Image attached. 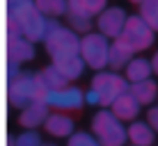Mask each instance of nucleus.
Instances as JSON below:
<instances>
[{
  "label": "nucleus",
  "instance_id": "nucleus-13",
  "mask_svg": "<svg viewBox=\"0 0 158 146\" xmlns=\"http://www.w3.org/2000/svg\"><path fill=\"white\" fill-rule=\"evenodd\" d=\"M44 130L48 135H53V137H71L76 126H73L71 116L60 114V112H51L48 119H46V123H44Z\"/></svg>",
  "mask_w": 158,
  "mask_h": 146
},
{
  "label": "nucleus",
  "instance_id": "nucleus-15",
  "mask_svg": "<svg viewBox=\"0 0 158 146\" xmlns=\"http://www.w3.org/2000/svg\"><path fill=\"white\" fill-rule=\"evenodd\" d=\"M133 55H135L133 50H128V48L124 46L119 39H115V41L110 44V50H108V66H110L112 71L126 69V66H128V62L133 59Z\"/></svg>",
  "mask_w": 158,
  "mask_h": 146
},
{
  "label": "nucleus",
  "instance_id": "nucleus-10",
  "mask_svg": "<svg viewBox=\"0 0 158 146\" xmlns=\"http://www.w3.org/2000/svg\"><path fill=\"white\" fill-rule=\"evenodd\" d=\"M48 114H51V107L46 103H32V105L23 107L19 114V123L25 128V130H37L39 126L46 123Z\"/></svg>",
  "mask_w": 158,
  "mask_h": 146
},
{
  "label": "nucleus",
  "instance_id": "nucleus-30",
  "mask_svg": "<svg viewBox=\"0 0 158 146\" xmlns=\"http://www.w3.org/2000/svg\"><path fill=\"white\" fill-rule=\"evenodd\" d=\"M131 2H135V5H142V2H144V0H131Z\"/></svg>",
  "mask_w": 158,
  "mask_h": 146
},
{
  "label": "nucleus",
  "instance_id": "nucleus-25",
  "mask_svg": "<svg viewBox=\"0 0 158 146\" xmlns=\"http://www.w3.org/2000/svg\"><path fill=\"white\" fill-rule=\"evenodd\" d=\"M16 146H41V137L37 130H25L16 137Z\"/></svg>",
  "mask_w": 158,
  "mask_h": 146
},
{
  "label": "nucleus",
  "instance_id": "nucleus-11",
  "mask_svg": "<svg viewBox=\"0 0 158 146\" xmlns=\"http://www.w3.org/2000/svg\"><path fill=\"white\" fill-rule=\"evenodd\" d=\"M30 59H35V44L32 41H28L25 37L7 41V62L23 64V62H30Z\"/></svg>",
  "mask_w": 158,
  "mask_h": 146
},
{
  "label": "nucleus",
  "instance_id": "nucleus-7",
  "mask_svg": "<svg viewBox=\"0 0 158 146\" xmlns=\"http://www.w3.org/2000/svg\"><path fill=\"white\" fill-rule=\"evenodd\" d=\"M117 39L122 41L128 50L140 53V50H147V48L154 44V30L140 18V14L138 16H128L126 25H124L122 34H119Z\"/></svg>",
  "mask_w": 158,
  "mask_h": 146
},
{
  "label": "nucleus",
  "instance_id": "nucleus-17",
  "mask_svg": "<svg viewBox=\"0 0 158 146\" xmlns=\"http://www.w3.org/2000/svg\"><path fill=\"white\" fill-rule=\"evenodd\" d=\"M154 69H151V62L144 57H133L126 66V80L131 85L133 82H142V80H149Z\"/></svg>",
  "mask_w": 158,
  "mask_h": 146
},
{
  "label": "nucleus",
  "instance_id": "nucleus-14",
  "mask_svg": "<svg viewBox=\"0 0 158 146\" xmlns=\"http://www.w3.org/2000/svg\"><path fill=\"white\" fill-rule=\"evenodd\" d=\"M126 130H128V139H131V144H133V146H154L156 130L149 126V123L133 121Z\"/></svg>",
  "mask_w": 158,
  "mask_h": 146
},
{
  "label": "nucleus",
  "instance_id": "nucleus-16",
  "mask_svg": "<svg viewBox=\"0 0 158 146\" xmlns=\"http://www.w3.org/2000/svg\"><path fill=\"white\" fill-rule=\"evenodd\" d=\"M128 91L133 94V98L140 103V105H151L158 98V85L154 80H142V82H133L128 87Z\"/></svg>",
  "mask_w": 158,
  "mask_h": 146
},
{
  "label": "nucleus",
  "instance_id": "nucleus-31",
  "mask_svg": "<svg viewBox=\"0 0 158 146\" xmlns=\"http://www.w3.org/2000/svg\"><path fill=\"white\" fill-rule=\"evenodd\" d=\"M41 146H55V144H41Z\"/></svg>",
  "mask_w": 158,
  "mask_h": 146
},
{
  "label": "nucleus",
  "instance_id": "nucleus-12",
  "mask_svg": "<svg viewBox=\"0 0 158 146\" xmlns=\"http://www.w3.org/2000/svg\"><path fill=\"white\" fill-rule=\"evenodd\" d=\"M140 107H142V105L133 98V94L126 91L124 96H119V98L112 103L110 112L119 119V121H135V116L140 114Z\"/></svg>",
  "mask_w": 158,
  "mask_h": 146
},
{
  "label": "nucleus",
  "instance_id": "nucleus-29",
  "mask_svg": "<svg viewBox=\"0 0 158 146\" xmlns=\"http://www.w3.org/2000/svg\"><path fill=\"white\" fill-rule=\"evenodd\" d=\"M7 146H16V137H9L7 139Z\"/></svg>",
  "mask_w": 158,
  "mask_h": 146
},
{
  "label": "nucleus",
  "instance_id": "nucleus-23",
  "mask_svg": "<svg viewBox=\"0 0 158 146\" xmlns=\"http://www.w3.org/2000/svg\"><path fill=\"white\" fill-rule=\"evenodd\" d=\"M67 18H69V28H71L76 34L78 32H89V28H92V23L94 21L89 18V16H80V14H71V12H67Z\"/></svg>",
  "mask_w": 158,
  "mask_h": 146
},
{
  "label": "nucleus",
  "instance_id": "nucleus-18",
  "mask_svg": "<svg viewBox=\"0 0 158 146\" xmlns=\"http://www.w3.org/2000/svg\"><path fill=\"white\" fill-rule=\"evenodd\" d=\"M106 5H108V0H69L67 12L94 18V16H99L103 9H106Z\"/></svg>",
  "mask_w": 158,
  "mask_h": 146
},
{
  "label": "nucleus",
  "instance_id": "nucleus-1",
  "mask_svg": "<svg viewBox=\"0 0 158 146\" xmlns=\"http://www.w3.org/2000/svg\"><path fill=\"white\" fill-rule=\"evenodd\" d=\"M128 80L117 71H99L92 78V87L85 94V103L89 105H101V107H112L119 96H124L128 91Z\"/></svg>",
  "mask_w": 158,
  "mask_h": 146
},
{
  "label": "nucleus",
  "instance_id": "nucleus-24",
  "mask_svg": "<svg viewBox=\"0 0 158 146\" xmlns=\"http://www.w3.org/2000/svg\"><path fill=\"white\" fill-rule=\"evenodd\" d=\"M67 146H101V144H99V139H96L94 135H89V132H73L71 137H69Z\"/></svg>",
  "mask_w": 158,
  "mask_h": 146
},
{
  "label": "nucleus",
  "instance_id": "nucleus-21",
  "mask_svg": "<svg viewBox=\"0 0 158 146\" xmlns=\"http://www.w3.org/2000/svg\"><path fill=\"white\" fill-rule=\"evenodd\" d=\"M35 7L46 16V18H57V16L67 14L69 0H35Z\"/></svg>",
  "mask_w": 158,
  "mask_h": 146
},
{
  "label": "nucleus",
  "instance_id": "nucleus-4",
  "mask_svg": "<svg viewBox=\"0 0 158 146\" xmlns=\"http://www.w3.org/2000/svg\"><path fill=\"white\" fill-rule=\"evenodd\" d=\"M9 16H14V21L19 23V30L21 34L25 37L28 41L37 44V41H44L46 39V32H48V21L39 9L35 7V0H25L23 5L14 9H7Z\"/></svg>",
  "mask_w": 158,
  "mask_h": 146
},
{
  "label": "nucleus",
  "instance_id": "nucleus-27",
  "mask_svg": "<svg viewBox=\"0 0 158 146\" xmlns=\"http://www.w3.org/2000/svg\"><path fill=\"white\" fill-rule=\"evenodd\" d=\"M19 75H21V71H19V64L7 62V78H9V82H12V80H16Z\"/></svg>",
  "mask_w": 158,
  "mask_h": 146
},
{
  "label": "nucleus",
  "instance_id": "nucleus-6",
  "mask_svg": "<svg viewBox=\"0 0 158 146\" xmlns=\"http://www.w3.org/2000/svg\"><path fill=\"white\" fill-rule=\"evenodd\" d=\"M108 50H110V44H108V37H103L101 32H87V34L80 37V57H83L85 66L89 69H101L108 66Z\"/></svg>",
  "mask_w": 158,
  "mask_h": 146
},
{
  "label": "nucleus",
  "instance_id": "nucleus-9",
  "mask_svg": "<svg viewBox=\"0 0 158 146\" xmlns=\"http://www.w3.org/2000/svg\"><path fill=\"white\" fill-rule=\"evenodd\" d=\"M46 105L53 110H80L85 105V94L78 87H64L60 91H51Z\"/></svg>",
  "mask_w": 158,
  "mask_h": 146
},
{
  "label": "nucleus",
  "instance_id": "nucleus-20",
  "mask_svg": "<svg viewBox=\"0 0 158 146\" xmlns=\"http://www.w3.org/2000/svg\"><path fill=\"white\" fill-rule=\"evenodd\" d=\"M37 75H39V80L44 82V87H46L48 91H60V89L69 87V80L64 78L53 64H51V66H46V69H41Z\"/></svg>",
  "mask_w": 158,
  "mask_h": 146
},
{
  "label": "nucleus",
  "instance_id": "nucleus-26",
  "mask_svg": "<svg viewBox=\"0 0 158 146\" xmlns=\"http://www.w3.org/2000/svg\"><path fill=\"white\" fill-rule=\"evenodd\" d=\"M147 123L158 132V107H149V112H147Z\"/></svg>",
  "mask_w": 158,
  "mask_h": 146
},
{
  "label": "nucleus",
  "instance_id": "nucleus-19",
  "mask_svg": "<svg viewBox=\"0 0 158 146\" xmlns=\"http://www.w3.org/2000/svg\"><path fill=\"white\" fill-rule=\"evenodd\" d=\"M53 66L57 69L60 73L64 75L67 80H76L80 78L85 71V62L80 55H73V57H64V59H57V62H53Z\"/></svg>",
  "mask_w": 158,
  "mask_h": 146
},
{
  "label": "nucleus",
  "instance_id": "nucleus-8",
  "mask_svg": "<svg viewBox=\"0 0 158 146\" xmlns=\"http://www.w3.org/2000/svg\"><path fill=\"white\" fill-rule=\"evenodd\" d=\"M128 16L122 7H106L103 12L96 16V25H99V32L108 39H117L122 34L124 25H126Z\"/></svg>",
  "mask_w": 158,
  "mask_h": 146
},
{
  "label": "nucleus",
  "instance_id": "nucleus-28",
  "mask_svg": "<svg viewBox=\"0 0 158 146\" xmlns=\"http://www.w3.org/2000/svg\"><path fill=\"white\" fill-rule=\"evenodd\" d=\"M151 69H154V73L158 75V53L154 55V59H151Z\"/></svg>",
  "mask_w": 158,
  "mask_h": 146
},
{
  "label": "nucleus",
  "instance_id": "nucleus-32",
  "mask_svg": "<svg viewBox=\"0 0 158 146\" xmlns=\"http://www.w3.org/2000/svg\"><path fill=\"white\" fill-rule=\"evenodd\" d=\"M131 146H133V144H131Z\"/></svg>",
  "mask_w": 158,
  "mask_h": 146
},
{
  "label": "nucleus",
  "instance_id": "nucleus-22",
  "mask_svg": "<svg viewBox=\"0 0 158 146\" xmlns=\"http://www.w3.org/2000/svg\"><path fill=\"white\" fill-rule=\"evenodd\" d=\"M140 18L154 32H158V0H144L140 5Z\"/></svg>",
  "mask_w": 158,
  "mask_h": 146
},
{
  "label": "nucleus",
  "instance_id": "nucleus-3",
  "mask_svg": "<svg viewBox=\"0 0 158 146\" xmlns=\"http://www.w3.org/2000/svg\"><path fill=\"white\" fill-rule=\"evenodd\" d=\"M44 46H46V53L51 55L53 62L80 55V37L71 28H62L55 18L48 21V32H46V39H44Z\"/></svg>",
  "mask_w": 158,
  "mask_h": 146
},
{
  "label": "nucleus",
  "instance_id": "nucleus-2",
  "mask_svg": "<svg viewBox=\"0 0 158 146\" xmlns=\"http://www.w3.org/2000/svg\"><path fill=\"white\" fill-rule=\"evenodd\" d=\"M48 94H51V91L44 87L39 75L37 73H28V71L21 73L16 80H12V82H9V89H7L9 105L19 107V110L32 105V103H46Z\"/></svg>",
  "mask_w": 158,
  "mask_h": 146
},
{
  "label": "nucleus",
  "instance_id": "nucleus-5",
  "mask_svg": "<svg viewBox=\"0 0 158 146\" xmlns=\"http://www.w3.org/2000/svg\"><path fill=\"white\" fill-rule=\"evenodd\" d=\"M92 135L99 139L101 146H126L128 130L124 128V121L108 110H101L92 116Z\"/></svg>",
  "mask_w": 158,
  "mask_h": 146
}]
</instances>
